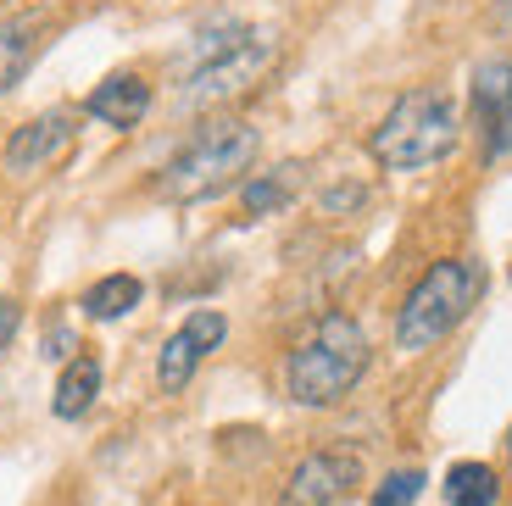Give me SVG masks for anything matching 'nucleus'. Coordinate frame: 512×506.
<instances>
[{"instance_id":"obj_1","label":"nucleus","mask_w":512,"mask_h":506,"mask_svg":"<svg viewBox=\"0 0 512 506\" xmlns=\"http://www.w3.org/2000/svg\"><path fill=\"white\" fill-rule=\"evenodd\" d=\"M362 373H368V334L346 312H329L312 329V340H301L290 351L284 390H290L295 406H334L357 390Z\"/></svg>"},{"instance_id":"obj_2","label":"nucleus","mask_w":512,"mask_h":506,"mask_svg":"<svg viewBox=\"0 0 512 506\" xmlns=\"http://www.w3.org/2000/svg\"><path fill=\"white\" fill-rule=\"evenodd\" d=\"M451 145H457V106L440 89H412V95H401L384 112V123L373 128V156L390 173L435 167L440 156H451Z\"/></svg>"},{"instance_id":"obj_3","label":"nucleus","mask_w":512,"mask_h":506,"mask_svg":"<svg viewBox=\"0 0 512 506\" xmlns=\"http://www.w3.org/2000/svg\"><path fill=\"white\" fill-rule=\"evenodd\" d=\"M256 145L262 140H256L251 123H212L162 167L156 190H162L167 201H206V195L229 190L234 178L256 162Z\"/></svg>"},{"instance_id":"obj_4","label":"nucleus","mask_w":512,"mask_h":506,"mask_svg":"<svg viewBox=\"0 0 512 506\" xmlns=\"http://www.w3.org/2000/svg\"><path fill=\"white\" fill-rule=\"evenodd\" d=\"M474 301H479V267L474 262H457V256H451V262H435L418 284H412L407 301H401L396 345L407 356L440 345L462 317H468V306H474Z\"/></svg>"},{"instance_id":"obj_5","label":"nucleus","mask_w":512,"mask_h":506,"mask_svg":"<svg viewBox=\"0 0 512 506\" xmlns=\"http://www.w3.org/2000/svg\"><path fill=\"white\" fill-rule=\"evenodd\" d=\"M273 62V39L251 34V28H229V34H201V45L190 51V73H184L179 106L195 112V106L229 101L251 84L262 67Z\"/></svg>"},{"instance_id":"obj_6","label":"nucleus","mask_w":512,"mask_h":506,"mask_svg":"<svg viewBox=\"0 0 512 506\" xmlns=\"http://www.w3.org/2000/svg\"><path fill=\"white\" fill-rule=\"evenodd\" d=\"M73 117L67 112H45V117H34V123H23L6 140V173L12 178H34V173H45V167H56L67 151H73Z\"/></svg>"},{"instance_id":"obj_7","label":"nucleus","mask_w":512,"mask_h":506,"mask_svg":"<svg viewBox=\"0 0 512 506\" xmlns=\"http://www.w3.org/2000/svg\"><path fill=\"white\" fill-rule=\"evenodd\" d=\"M223 334H229V323H223V312H212V306H201V312L184 323L173 340L162 345V362H156V379H162V390H184L190 384V373L206 362V356L223 345Z\"/></svg>"},{"instance_id":"obj_8","label":"nucleus","mask_w":512,"mask_h":506,"mask_svg":"<svg viewBox=\"0 0 512 506\" xmlns=\"http://www.w3.org/2000/svg\"><path fill=\"white\" fill-rule=\"evenodd\" d=\"M357 479H362L357 456L318 451V456H307V462L290 473V484H284V506H334Z\"/></svg>"},{"instance_id":"obj_9","label":"nucleus","mask_w":512,"mask_h":506,"mask_svg":"<svg viewBox=\"0 0 512 506\" xmlns=\"http://www.w3.org/2000/svg\"><path fill=\"white\" fill-rule=\"evenodd\" d=\"M90 117H101V123L112 128H134L145 112H151V84H145L140 73H112L101 89H90Z\"/></svg>"},{"instance_id":"obj_10","label":"nucleus","mask_w":512,"mask_h":506,"mask_svg":"<svg viewBox=\"0 0 512 506\" xmlns=\"http://www.w3.org/2000/svg\"><path fill=\"white\" fill-rule=\"evenodd\" d=\"M474 101H479V112L490 117V128H496V140H490V151H501V145H512V67H507V62H490V67H479Z\"/></svg>"},{"instance_id":"obj_11","label":"nucleus","mask_w":512,"mask_h":506,"mask_svg":"<svg viewBox=\"0 0 512 506\" xmlns=\"http://www.w3.org/2000/svg\"><path fill=\"white\" fill-rule=\"evenodd\" d=\"M39 34H45V23H39V17H23V23L0 28V95H6V89H17V84H23V73L34 67L39 45H45Z\"/></svg>"},{"instance_id":"obj_12","label":"nucleus","mask_w":512,"mask_h":506,"mask_svg":"<svg viewBox=\"0 0 512 506\" xmlns=\"http://www.w3.org/2000/svg\"><path fill=\"white\" fill-rule=\"evenodd\" d=\"M95 395H101V362L95 356H73V362L62 367V379H56V418H84L95 406Z\"/></svg>"},{"instance_id":"obj_13","label":"nucleus","mask_w":512,"mask_h":506,"mask_svg":"<svg viewBox=\"0 0 512 506\" xmlns=\"http://www.w3.org/2000/svg\"><path fill=\"white\" fill-rule=\"evenodd\" d=\"M446 501L451 506H496L501 501L496 468H485V462H457L446 473Z\"/></svg>"},{"instance_id":"obj_14","label":"nucleus","mask_w":512,"mask_h":506,"mask_svg":"<svg viewBox=\"0 0 512 506\" xmlns=\"http://www.w3.org/2000/svg\"><path fill=\"white\" fill-rule=\"evenodd\" d=\"M140 295H145V284L134 279V273H106L101 284H90V295H84V312L101 317V323H112V317L134 312V306H140Z\"/></svg>"},{"instance_id":"obj_15","label":"nucleus","mask_w":512,"mask_h":506,"mask_svg":"<svg viewBox=\"0 0 512 506\" xmlns=\"http://www.w3.org/2000/svg\"><path fill=\"white\" fill-rule=\"evenodd\" d=\"M295 173H301V167H273L268 178H251V184H245V212L251 217L279 212V206L295 195Z\"/></svg>"},{"instance_id":"obj_16","label":"nucleus","mask_w":512,"mask_h":506,"mask_svg":"<svg viewBox=\"0 0 512 506\" xmlns=\"http://www.w3.org/2000/svg\"><path fill=\"white\" fill-rule=\"evenodd\" d=\"M423 495V473L407 468V473H390V479L373 490V506H412Z\"/></svg>"},{"instance_id":"obj_17","label":"nucleus","mask_w":512,"mask_h":506,"mask_svg":"<svg viewBox=\"0 0 512 506\" xmlns=\"http://www.w3.org/2000/svg\"><path fill=\"white\" fill-rule=\"evenodd\" d=\"M12 334H17V301H6V295H0V351L12 345Z\"/></svg>"},{"instance_id":"obj_18","label":"nucleus","mask_w":512,"mask_h":506,"mask_svg":"<svg viewBox=\"0 0 512 506\" xmlns=\"http://www.w3.org/2000/svg\"><path fill=\"white\" fill-rule=\"evenodd\" d=\"M507 456H512V434H507Z\"/></svg>"}]
</instances>
